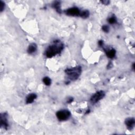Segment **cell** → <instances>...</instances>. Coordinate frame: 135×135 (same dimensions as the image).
<instances>
[{
	"mask_svg": "<svg viewBox=\"0 0 135 135\" xmlns=\"http://www.w3.org/2000/svg\"><path fill=\"white\" fill-rule=\"evenodd\" d=\"M63 49V44L55 41V44L49 46L46 51V55L49 58L59 54Z\"/></svg>",
	"mask_w": 135,
	"mask_h": 135,
	"instance_id": "obj_1",
	"label": "cell"
},
{
	"mask_svg": "<svg viewBox=\"0 0 135 135\" xmlns=\"http://www.w3.org/2000/svg\"><path fill=\"white\" fill-rule=\"evenodd\" d=\"M68 78L71 80H76L79 77L81 73V67H76L72 68L67 69L65 71Z\"/></svg>",
	"mask_w": 135,
	"mask_h": 135,
	"instance_id": "obj_2",
	"label": "cell"
},
{
	"mask_svg": "<svg viewBox=\"0 0 135 135\" xmlns=\"http://www.w3.org/2000/svg\"><path fill=\"white\" fill-rule=\"evenodd\" d=\"M56 117L60 121H65L68 120L71 116L70 112L68 110H60L56 113Z\"/></svg>",
	"mask_w": 135,
	"mask_h": 135,
	"instance_id": "obj_3",
	"label": "cell"
},
{
	"mask_svg": "<svg viewBox=\"0 0 135 135\" xmlns=\"http://www.w3.org/2000/svg\"><path fill=\"white\" fill-rule=\"evenodd\" d=\"M105 96V93L103 91H99L97 92L96 93L91 97L90 101L93 104H95L99 102L100 100L103 99Z\"/></svg>",
	"mask_w": 135,
	"mask_h": 135,
	"instance_id": "obj_4",
	"label": "cell"
},
{
	"mask_svg": "<svg viewBox=\"0 0 135 135\" xmlns=\"http://www.w3.org/2000/svg\"><path fill=\"white\" fill-rule=\"evenodd\" d=\"M81 12L77 7H72L65 11V13L67 15L71 16H80Z\"/></svg>",
	"mask_w": 135,
	"mask_h": 135,
	"instance_id": "obj_5",
	"label": "cell"
},
{
	"mask_svg": "<svg viewBox=\"0 0 135 135\" xmlns=\"http://www.w3.org/2000/svg\"><path fill=\"white\" fill-rule=\"evenodd\" d=\"M7 115L5 113L1 114V127L5 129H7L9 127V124L7 121Z\"/></svg>",
	"mask_w": 135,
	"mask_h": 135,
	"instance_id": "obj_6",
	"label": "cell"
},
{
	"mask_svg": "<svg viewBox=\"0 0 135 135\" xmlns=\"http://www.w3.org/2000/svg\"><path fill=\"white\" fill-rule=\"evenodd\" d=\"M125 124L129 130H132L135 124V120L134 118H128L126 119Z\"/></svg>",
	"mask_w": 135,
	"mask_h": 135,
	"instance_id": "obj_7",
	"label": "cell"
},
{
	"mask_svg": "<svg viewBox=\"0 0 135 135\" xmlns=\"http://www.w3.org/2000/svg\"><path fill=\"white\" fill-rule=\"evenodd\" d=\"M37 96L35 93H31L27 97L26 103L27 104H30L33 103L34 100L36 99Z\"/></svg>",
	"mask_w": 135,
	"mask_h": 135,
	"instance_id": "obj_8",
	"label": "cell"
},
{
	"mask_svg": "<svg viewBox=\"0 0 135 135\" xmlns=\"http://www.w3.org/2000/svg\"><path fill=\"white\" fill-rule=\"evenodd\" d=\"M37 50V46L35 43H31L27 49V52L28 54H32Z\"/></svg>",
	"mask_w": 135,
	"mask_h": 135,
	"instance_id": "obj_9",
	"label": "cell"
},
{
	"mask_svg": "<svg viewBox=\"0 0 135 135\" xmlns=\"http://www.w3.org/2000/svg\"><path fill=\"white\" fill-rule=\"evenodd\" d=\"M52 7L55 9L56 12L59 13H61V4L60 2L59 1H55L54 2V3L52 4Z\"/></svg>",
	"mask_w": 135,
	"mask_h": 135,
	"instance_id": "obj_10",
	"label": "cell"
},
{
	"mask_svg": "<svg viewBox=\"0 0 135 135\" xmlns=\"http://www.w3.org/2000/svg\"><path fill=\"white\" fill-rule=\"evenodd\" d=\"M116 51L114 49H110L108 51H106V54L109 58L112 59L116 55Z\"/></svg>",
	"mask_w": 135,
	"mask_h": 135,
	"instance_id": "obj_11",
	"label": "cell"
},
{
	"mask_svg": "<svg viewBox=\"0 0 135 135\" xmlns=\"http://www.w3.org/2000/svg\"><path fill=\"white\" fill-rule=\"evenodd\" d=\"M89 12L87 10H85L81 12L80 16L83 19H86L89 17Z\"/></svg>",
	"mask_w": 135,
	"mask_h": 135,
	"instance_id": "obj_12",
	"label": "cell"
},
{
	"mask_svg": "<svg viewBox=\"0 0 135 135\" xmlns=\"http://www.w3.org/2000/svg\"><path fill=\"white\" fill-rule=\"evenodd\" d=\"M43 83L45 84V85H48V86L50 85L51 83V79L49 78V77H46L44 78L43 79Z\"/></svg>",
	"mask_w": 135,
	"mask_h": 135,
	"instance_id": "obj_13",
	"label": "cell"
},
{
	"mask_svg": "<svg viewBox=\"0 0 135 135\" xmlns=\"http://www.w3.org/2000/svg\"><path fill=\"white\" fill-rule=\"evenodd\" d=\"M108 21L110 24H115L116 23H117V19L115 16H112L108 19Z\"/></svg>",
	"mask_w": 135,
	"mask_h": 135,
	"instance_id": "obj_14",
	"label": "cell"
},
{
	"mask_svg": "<svg viewBox=\"0 0 135 135\" xmlns=\"http://www.w3.org/2000/svg\"><path fill=\"white\" fill-rule=\"evenodd\" d=\"M102 30L106 33H108L109 31V27L107 25H104L102 27Z\"/></svg>",
	"mask_w": 135,
	"mask_h": 135,
	"instance_id": "obj_15",
	"label": "cell"
},
{
	"mask_svg": "<svg viewBox=\"0 0 135 135\" xmlns=\"http://www.w3.org/2000/svg\"><path fill=\"white\" fill-rule=\"evenodd\" d=\"M4 8H5V3L3 1H1V2H0V11L2 12L4 10Z\"/></svg>",
	"mask_w": 135,
	"mask_h": 135,
	"instance_id": "obj_16",
	"label": "cell"
},
{
	"mask_svg": "<svg viewBox=\"0 0 135 135\" xmlns=\"http://www.w3.org/2000/svg\"><path fill=\"white\" fill-rule=\"evenodd\" d=\"M101 2L102 3H103L104 4H105V5H108L110 3V1H101Z\"/></svg>",
	"mask_w": 135,
	"mask_h": 135,
	"instance_id": "obj_17",
	"label": "cell"
},
{
	"mask_svg": "<svg viewBox=\"0 0 135 135\" xmlns=\"http://www.w3.org/2000/svg\"><path fill=\"white\" fill-rule=\"evenodd\" d=\"M98 44H99V46L100 47H103V45H104V42H103V41H102V40H100L99 42H98Z\"/></svg>",
	"mask_w": 135,
	"mask_h": 135,
	"instance_id": "obj_18",
	"label": "cell"
},
{
	"mask_svg": "<svg viewBox=\"0 0 135 135\" xmlns=\"http://www.w3.org/2000/svg\"><path fill=\"white\" fill-rule=\"evenodd\" d=\"M133 70H135V63L133 64Z\"/></svg>",
	"mask_w": 135,
	"mask_h": 135,
	"instance_id": "obj_19",
	"label": "cell"
}]
</instances>
